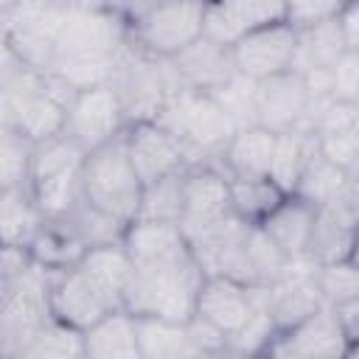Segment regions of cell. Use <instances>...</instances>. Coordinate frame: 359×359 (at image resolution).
I'll list each match as a JSON object with an SVG mask.
<instances>
[{"instance_id": "d4e9b609", "label": "cell", "mask_w": 359, "mask_h": 359, "mask_svg": "<svg viewBox=\"0 0 359 359\" xmlns=\"http://www.w3.org/2000/svg\"><path fill=\"white\" fill-rule=\"evenodd\" d=\"M227 180H230V210L238 222L250 227H261L275 213V208L289 196L272 177H261V180L227 177Z\"/></svg>"}, {"instance_id": "3957f363", "label": "cell", "mask_w": 359, "mask_h": 359, "mask_svg": "<svg viewBox=\"0 0 359 359\" xmlns=\"http://www.w3.org/2000/svg\"><path fill=\"white\" fill-rule=\"evenodd\" d=\"M126 45L149 59L171 62L205 36V3L123 6Z\"/></svg>"}, {"instance_id": "8d00e7d4", "label": "cell", "mask_w": 359, "mask_h": 359, "mask_svg": "<svg viewBox=\"0 0 359 359\" xmlns=\"http://www.w3.org/2000/svg\"><path fill=\"white\" fill-rule=\"evenodd\" d=\"M345 359H359V339L348 345V353H345Z\"/></svg>"}, {"instance_id": "5b68a950", "label": "cell", "mask_w": 359, "mask_h": 359, "mask_svg": "<svg viewBox=\"0 0 359 359\" xmlns=\"http://www.w3.org/2000/svg\"><path fill=\"white\" fill-rule=\"evenodd\" d=\"M87 151H81L67 135H59L34 149L31 194L45 219H62L81 202V168Z\"/></svg>"}, {"instance_id": "4dcf8cb0", "label": "cell", "mask_w": 359, "mask_h": 359, "mask_svg": "<svg viewBox=\"0 0 359 359\" xmlns=\"http://www.w3.org/2000/svg\"><path fill=\"white\" fill-rule=\"evenodd\" d=\"M317 286H320L325 306L337 309V306L359 297V269L348 258L317 264Z\"/></svg>"}, {"instance_id": "30bf717a", "label": "cell", "mask_w": 359, "mask_h": 359, "mask_svg": "<svg viewBox=\"0 0 359 359\" xmlns=\"http://www.w3.org/2000/svg\"><path fill=\"white\" fill-rule=\"evenodd\" d=\"M294 59H297V31L289 22L266 25L244 36L233 48L236 73L252 84L294 70Z\"/></svg>"}, {"instance_id": "f546056e", "label": "cell", "mask_w": 359, "mask_h": 359, "mask_svg": "<svg viewBox=\"0 0 359 359\" xmlns=\"http://www.w3.org/2000/svg\"><path fill=\"white\" fill-rule=\"evenodd\" d=\"M278 334L280 331H278L269 309L261 306L255 311V317L241 331H236L233 337H227V348L236 356H241V359H266V353H269V348H272V342H275Z\"/></svg>"}, {"instance_id": "484cf974", "label": "cell", "mask_w": 359, "mask_h": 359, "mask_svg": "<svg viewBox=\"0 0 359 359\" xmlns=\"http://www.w3.org/2000/svg\"><path fill=\"white\" fill-rule=\"evenodd\" d=\"M348 194H351V171L325 160L320 151L314 154V160L309 163V168L303 171L300 182L294 188V196L306 199L317 210H325L331 205L345 202Z\"/></svg>"}, {"instance_id": "e575fe53", "label": "cell", "mask_w": 359, "mask_h": 359, "mask_svg": "<svg viewBox=\"0 0 359 359\" xmlns=\"http://www.w3.org/2000/svg\"><path fill=\"white\" fill-rule=\"evenodd\" d=\"M356 269H359V224L353 230V238H351V247H348V255H345Z\"/></svg>"}, {"instance_id": "e0dca14e", "label": "cell", "mask_w": 359, "mask_h": 359, "mask_svg": "<svg viewBox=\"0 0 359 359\" xmlns=\"http://www.w3.org/2000/svg\"><path fill=\"white\" fill-rule=\"evenodd\" d=\"M317 219H320V210L314 205L289 194L275 208V213L261 224V230L289 261H303V258H309Z\"/></svg>"}, {"instance_id": "6da1fadb", "label": "cell", "mask_w": 359, "mask_h": 359, "mask_svg": "<svg viewBox=\"0 0 359 359\" xmlns=\"http://www.w3.org/2000/svg\"><path fill=\"white\" fill-rule=\"evenodd\" d=\"M123 247L135 264L126 311L135 317L188 323L196 309L205 269L196 261L182 227L140 219L126 227Z\"/></svg>"}, {"instance_id": "4fadbf2b", "label": "cell", "mask_w": 359, "mask_h": 359, "mask_svg": "<svg viewBox=\"0 0 359 359\" xmlns=\"http://www.w3.org/2000/svg\"><path fill=\"white\" fill-rule=\"evenodd\" d=\"M233 216L230 210V180L216 163H196L185 171V208L182 233L194 236Z\"/></svg>"}, {"instance_id": "7402d4cb", "label": "cell", "mask_w": 359, "mask_h": 359, "mask_svg": "<svg viewBox=\"0 0 359 359\" xmlns=\"http://www.w3.org/2000/svg\"><path fill=\"white\" fill-rule=\"evenodd\" d=\"M135 323L143 359H196L202 353L188 331V323L160 317H135Z\"/></svg>"}, {"instance_id": "836d02e7", "label": "cell", "mask_w": 359, "mask_h": 359, "mask_svg": "<svg viewBox=\"0 0 359 359\" xmlns=\"http://www.w3.org/2000/svg\"><path fill=\"white\" fill-rule=\"evenodd\" d=\"M334 311H337V320H339V325H342L348 342H356V339H359V297H353V300L337 306Z\"/></svg>"}, {"instance_id": "5bb4252c", "label": "cell", "mask_w": 359, "mask_h": 359, "mask_svg": "<svg viewBox=\"0 0 359 359\" xmlns=\"http://www.w3.org/2000/svg\"><path fill=\"white\" fill-rule=\"evenodd\" d=\"M275 22H286V3H205V36L230 50L244 36Z\"/></svg>"}, {"instance_id": "2e32d148", "label": "cell", "mask_w": 359, "mask_h": 359, "mask_svg": "<svg viewBox=\"0 0 359 359\" xmlns=\"http://www.w3.org/2000/svg\"><path fill=\"white\" fill-rule=\"evenodd\" d=\"M168 65H171V70H174V76L182 87L202 90V93H210V95H219L238 76L236 65H233V50L210 42L208 36L194 42L188 50H182Z\"/></svg>"}, {"instance_id": "4316f807", "label": "cell", "mask_w": 359, "mask_h": 359, "mask_svg": "<svg viewBox=\"0 0 359 359\" xmlns=\"http://www.w3.org/2000/svg\"><path fill=\"white\" fill-rule=\"evenodd\" d=\"M11 359H84V331L50 320Z\"/></svg>"}, {"instance_id": "1f68e13d", "label": "cell", "mask_w": 359, "mask_h": 359, "mask_svg": "<svg viewBox=\"0 0 359 359\" xmlns=\"http://www.w3.org/2000/svg\"><path fill=\"white\" fill-rule=\"evenodd\" d=\"M331 79V101L339 104H359V48L351 45L337 65L328 70Z\"/></svg>"}, {"instance_id": "f1b7e54d", "label": "cell", "mask_w": 359, "mask_h": 359, "mask_svg": "<svg viewBox=\"0 0 359 359\" xmlns=\"http://www.w3.org/2000/svg\"><path fill=\"white\" fill-rule=\"evenodd\" d=\"M34 143L14 129H0V188H28Z\"/></svg>"}, {"instance_id": "d6a6232c", "label": "cell", "mask_w": 359, "mask_h": 359, "mask_svg": "<svg viewBox=\"0 0 359 359\" xmlns=\"http://www.w3.org/2000/svg\"><path fill=\"white\" fill-rule=\"evenodd\" d=\"M345 6L342 3H325V0H306V3H286V22L300 34L309 28H317L328 20L342 17Z\"/></svg>"}, {"instance_id": "83f0119b", "label": "cell", "mask_w": 359, "mask_h": 359, "mask_svg": "<svg viewBox=\"0 0 359 359\" xmlns=\"http://www.w3.org/2000/svg\"><path fill=\"white\" fill-rule=\"evenodd\" d=\"M185 171H180V174H174L168 180H160V182L143 188L140 219H146V222H171V224H180L182 222V208H185Z\"/></svg>"}, {"instance_id": "277c9868", "label": "cell", "mask_w": 359, "mask_h": 359, "mask_svg": "<svg viewBox=\"0 0 359 359\" xmlns=\"http://www.w3.org/2000/svg\"><path fill=\"white\" fill-rule=\"evenodd\" d=\"M157 121L182 143L191 165H194V157H191L194 151L216 154V160H219L227 140L238 129L216 95L191 90L182 84L177 90H171Z\"/></svg>"}, {"instance_id": "ba28073f", "label": "cell", "mask_w": 359, "mask_h": 359, "mask_svg": "<svg viewBox=\"0 0 359 359\" xmlns=\"http://www.w3.org/2000/svg\"><path fill=\"white\" fill-rule=\"evenodd\" d=\"M261 306H266V286H247L227 275H205L194 314L219 328L224 337H233Z\"/></svg>"}, {"instance_id": "7c38bea8", "label": "cell", "mask_w": 359, "mask_h": 359, "mask_svg": "<svg viewBox=\"0 0 359 359\" xmlns=\"http://www.w3.org/2000/svg\"><path fill=\"white\" fill-rule=\"evenodd\" d=\"M348 337L331 306L317 309L311 317L280 331L266 359H345Z\"/></svg>"}, {"instance_id": "d6986e66", "label": "cell", "mask_w": 359, "mask_h": 359, "mask_svg": "<svg viewBox=\"0 0 359 359\" xmlns=\"http://www.w3.org/2000/svg\"><path fill=\"white\" fill-rule=\"evenodd\" d=\"M275 149H278V135L250 123L233 132V137L227 140L219 165L227 177H238V180H261L272 174V160H275Z\"/></svg>"}, {"instance_id": "603a6c76", "label": "cell", "mask_w": 359, "mask_h": 359, "mask_svg": "<svg viewBox=\"0 0 359 359\" xmlns=\"http://www.w3.org/2000/svg\"><path fill=\"white\" fill-rule=\"evenodd\" d=\"M317 151H320V137L309 123L278 135V149H275V160H272V174L269 177L286 194H294L303 171L309 168V163L314 160Z\"/></svg>"}, {"instance_id": "ac0fdd59", "label": "cell", "mask_w": 359, "mask_h": 359, "mask_svg": "<svg viewBox=\"0 0 359 359\" xmlns=\"http://www.w3.org/2000/svg\"><path fill=\"white\" fill-rule=\"evenodd\" d=\"M79 266L90 278V283L98 289V294L109 303L112 311H126V294H129V286L135 278V264H132L123 241L87 250L81 255Z\"/></svg>"}, {"instance_id": "8fae6325", "label": "cell", "mask_w": 359, "mask_h": 359, "mask_svg": "<svg viewBox=\"0 0 359 359\" xmlns=\"http://www.w3.org/2000/svg\"><path fill=\"white\" fill-rule=\"evenodd\" d=\"M309 115H311V93L306 87L303 73L289 70L255 84L252 121L258 126L283 135L309 123Z\"/></svg>"}, {"instance_id": "9a60e30c", "label": "cell", "mask_w": 359, "mask_h": 359, "mask_svg": "<svg viewBox=\"0 0 359 359\" xmlns=\"http://www.w3.org/2000/svg\"><path fill=\"white\" fill-rule=\"evenodd\" d=\"M50 314L53 320L87 331L107 314H112L109 303L98 294V289L90 283V278L81 272V266H70L62 272H50Z\"/></svg>"}, {"instance_id": "52a82bcc", "label": "cell", "mask_w": 359, "mask_h": 359, "mask_svg": "<svg viewBox=\"0 0 359 359\" xmlns=\"http://www.w3.org/2000/svg\"><path fill=\"white\" fill-rule=\"evenodd\" d=\"M129 126L121 93L115 84H101L90 90H79L70 98L67 107V126L65 135L81 149V151H95L115 137H121Z\"/></svg>"}, {"instance_id": "ffe728a7", "label": "cell", "mask_w": 359, "mask_h": 359, "mask_svg": "<svg viewBox=\"0 0 359 359\" xmlns=\"http://www.w3.org/2000/svg\"><path fill=\"white\" fill-rule=\"evenodd\" d=\"M84 359H143L137 323L129 311H112L84 331Z\"/></svg>"}, {"instance_id": "cb8c5ba5", "label": "cell", "mask_w": 359, "mask_h": 359, "mask_svg": "<svg viewBox=\"0 0 359 359\" xmlns=\"http://www.w3.org/2000/svg\"><path fill=\"white\" fill-rule=\"evenodd\" d=\"M351 48L342 17L328 20L317 28L300 31L297 34V59L294 70L297 73H311V70H331L337 59Z\"/></svg>"}, {"instance_id": "44dd1931", "label": "cell", "mask_w": 359, "mask_h": 359, "mask_svg": "<svg viewBox=\"0 0 359 359\" xmlns=\"http://www.w3.org/2000/svg\"><path fill=\"white\" fill-rule=\"evenodd\" d=\"M45 224L31 188H0V238L3 247L28 250Z\"/></svg>"}, {"instance_id": "8992f818", "label": "cell", "mask_w": 359, "mask_h": 359, "mask_svg": "<svg viewBox=\"0 0 359 359\" xmlns=\"http://www.w3.org/2000/svg\"><path fill=\"white\" fill-rule=\"evenodd\" d=\"M50 272L31 264L25 272L0 280V345L11 359L45 323H50Z\"/></svg>"}, {"instance_id": "d590c367", "label": "cell", "mask_w": 359, "mask_h": 359, "mask_svg": "<svg viewBox=\"0 0 359 359\" xmlns=\"http://www.w3.org/2000/svg\"><path fill=\"white\" fill-rule=\"evenodd\" d=\"M196 359H241V356H236L230 348H222V351H205Z\"/></svg>"}, {"instance_id": "9c48e42d", "label": "cell", "mask_w": 359, "mask_h": 359, "mask_svg": "<svg viewBox=\"0 0 359 359\" xmlns=\"http://www.w3.org/2000/svg\"><path fill=\"white\" fill-rule=\"evenodd\" d=\"M129 160L143 182V188L168 180L191 165L182 143L160 121H135L123 132Z\"/></svg>"}, {"instance_id": "7a4b0ae2", "label": "cell", "mask_w": 359, "mask_h": 359, "mask_svg": "<svg viewBox=\"0 0 359 359\" xmlns=\"http://www.w3.org/2000/svg\"><path fill=\"white\" fill-rule=\"evenodd\" d=\"M81 199L121 227H132L140 219L143 182L129 160L123 135L84 157Z\"/></svg>"}]
</instances>
